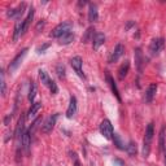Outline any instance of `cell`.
I'll list each match as a JSON object with an SVG mask.
<instances>
[{
	"label": "cell",
	"instance_id": "obj_6",
	"mask_svg": "<svg viewBox=\"0 0 166 166\" xmlns=\"http://www.w3.org/2000/svg\"><path fill=\"white\" fill-rule=\"evenodd\" d=\"M123 53H125V46L122 44V43H118V44L115 46L114 51L112 52V55H110V57H109V64L117 63V61L123 56Z\"/></svg>",
	"mask_w": 166,
	"mask_h": 166
},
{
	"label": "cell",
	"instance_id": "obj_31",
	"mask_svg": "<svg viewBox=\"0 0 166 166\" xmlns=\"http://www.w3.org/2000/svg\"><path fill=\"white\" fill-rule=\"evenodd\" d=\"M5 94H7V86H5V81H4V74L2 71V95L5 96Z\"/></svg>",
	"mask_w": 166,
	"mask_h": 166
},
{
	"label": "cell",
	"instance_id": "obj_18",
	"mask_svg": "<svg viewBox=\"0 0 166 166\" xmlns=\"http://www.w3.org/2000/svg\"><path fill=\"white\" fill-rule=\"evenodd\" d=\"M135 63H136V65H138V70L141 73L144 63H143V53H141L140 48H136V50H135Z\"/></svg>",
	"mask_w": 166,
	"mask_h": 166
},
{
	"label": "cell",
	"instance_id": "obj_20",
	"mask_svg": "<svg viewBox=\"0 0 166 166\" xmlns=\"http://www.w3.org/2000/svg\"><path fill=\"white\" fill-rule=\"evenodd\" d=\"M153 135H155V130H153V123H149L145 128V136H144V143H149L153 139Z\"/></svg>",
	"mask_w": 166,
	"mask_h": 166
},
{
	"label": "cell",
	"instance_id": "obj_26",
	"mask_svg": "<svg viewBox=\"0 0 166 166\" xmlns=\"http://www.w3.org/2000/svg\"><path fill=\"white\" fill-rule=\"evenodd\" d=\"M113 140H114V144L117 145V148H118V149H125V145H123V143H122V140H121L118 134L113 135Z\"/></svg>",
	"mask_w": 166,
	"mask_h": 166
},
{
	"label": "cell",
	"instance_id": "obj_19",
	"mask_svg": "<svg viewBox=\"0 0 166 166\" xmlns=\"http://www.w3.org/2000/svg\"><path fill=\"white\" fill-rule=\"evenodd\" d=\"M40 108H42V103H34V104H31V108L29 109V113H27V118L29 119L34 118V117L36 115V113L40 110Z\"/></svg>",
	"mask_w": 166,
	"mask_h": 166
},
{
	"label": "cell",
	"instance_id": "obj_3",
	"mask_svg": "<svg viewBox=\"0 0 166 166\" xmlns=\"http://www.w3.org/2000/svg\"><path fill=\"white\" fill-rule=\"evenodd\" d=\"M27 51H29V48H23V50L17 55V56L12 60V63L9 64V67H8V70H9V73L12 74L13 71H16L17 70V67L21 65V63H22V60H23V57L26 56V53H27Z\"/></svg>",
	"mask_w": 166,
	"mask_h": 166
},
{
	"label": "cell",
	"instance_id": "obj_9",
	"mask_svg": "<svg viewBox=\"0 0 166 166\" xmlns=\"http://www.w3.org/2000/svg\"><path fill=\"white\" fill-rule=\"evenodd\" d=\"M77 109H78V103H77V99L74 96L70 97V103H69V108L66 110V117L67 118H73L77 113Z\"/></svg>",
	"mask_w": 166,
	"mask_h": 166
},
{
	"label": "cell",
	"instance_id": "obj_28",
	"mask_svg": "<svg viewBox=\"0 0 166 166\" xmlns=\"http://www.w3.org/2000/svg\"><path fill=\"white\" fill-rule=\"evenodd\" d=\"M56 73H57V75H59V78L60 79H65V67H64V65H57V67H56Z\"/></svg>",
	"mask_w": 166,
	"mask_h": 166
},
{
	"label": "cell",
	"instance_id": "obj_12",
	"mask_svg": "<svg viewBox=\"0 0 166 166\" xmlns=\"http://www.w3.org/2000/svg\"><path fill=\"white\" fill-rule=\"evenodd\" d=\"M156 92H157V84L156 83H151L148 86V88L145 91V101L147 103H151L156 96Z\"/></svg>",
	"mask_w": 166,
	"mask_h": 166
},
{
	"label": "cell",
	"instance_id": "obj_21",
	"mask_svg": "<svg viewBox=\"0 0 166 166\" xmlns=\"http://www.w3.org/2000/svg\"><path fill=\"white\" fill-rule=\"evenodd\" d=\"M33 18H34V8L31 7V8L29 9V14H27V17L25 18V21H23V34L27 31V29H29V26H30V23H31Z\"/></svg>",
	"mask_w": 166,
	"mask_h": 166
},
{
	"label": "cell",
	"instance_id": "obj_4",
	"mask_svg": "<svg viewBox=\"0 0 166 166\" xmlns=\"http://www.w3.org/2000/svg\"><path fill=\"white\" fill-rule=\"evenodd\" d=\"M165 47V40L164 38H157V39H153L151 46H149V52L152 56H157V55H160V52H161L164 50Z\"/></svg>",
	"mask_w": 166,
	"mask_h": 166
},
{
	"label": "cell",
	"instance_id": "obj_32",
	"mask_svg": "<svg viewBox=\"0 0 166 166\" xmlns=\"http://www.w3.org/2000/svg\"><path fill=\"white\" fill-rule=\"evenodd\" d=\"M50 46H51V44H50V43H46V44H43L42 47H39V48H38V52H39V53H42V52H44V51L47 50V48H50Z\"/></svg>",
	"mask_w": 166,
	"mask_h": 166
},
{
	"label": "cell",
	"instance_id": "obj_36",
	"mask_svg": "<svg viewBox=\"0 0 166 166\" xmlns=\"http://www.w3.org/2000/svg\"><path fill=\"white\" fill-rule=\"evenodd\" d=\"M132 25H134V22H128V23H127V26H126V29H130Z\"/></svg>",
	"mask_w": 166,
	"mask_h": 166
},
{
	"label": "cell",
	"instance_id": "obj_7",
	"mask_svg": "<svg viewBox=\"0 0 166 166\" xmlns=\"http://www.w3.org/2000/svg\"><path fill=\"white\" fill-rule=\"evenodd\" d=\"M70 65H71L73 69H74V71L78 74V77H81V78H83V79L86 78L84 73H83V70H82V65H83L82 57H79V56L73 57V59L70 60Z\"/></svg>",
	"mask_w": 166,
	"mask_h": 166
},
{
	"label": "cell",
	"instance_id": "obj_10",
	"mask_svg": "<svg viewBox=\"0 0 166 166\" xmlns=\"http://www.w3.org/2000/svg\"><path fill=\"white\" fill-rule=\"evenodd\" d=\"M97 20H99V12H97V5L91 3L90 7H88V21L91 23L96 22Z\"/></svg>",
	"mask_w": 166,
	"mask_h": 166
},
{
	"label": "cell",
	"instance_id": "obj_37",
	"mask_svg": "<svg viewBox=\"0 0 166 166\" xmlns=\"http://www.w3.org/2000/svg\"><path fill=\"white\" fill-rule=\"evenodd\" d=\"M164 152H165V166H166V148H165V151H164Z\"/></svg>",
	"mask_w": 166,
	"mask_h": 166
},
{
	"label": "cell",
	"instance_id": "obj_27",
	"mask_svg": "<svg viewBox=\"0 0 166 166\" xmlns=\"http://www.w3.org/2000/svg\"><path fill=\"white\" fill-rule=\"evenodd\" d=\"M35 96H36V86H35V84H31V87H30V91H29V101L34 104Z\"/></svg>",
	"mask_w": 166,
	"mask_h": 166
},
{
	"label": "cell",
	"instance_id": "obj_8",
	"mask_svg": "<svg viewBox=\"0 0 166 166\" xmlns=\"http://www.w3.org/2000/svg\"><path fill=\"white\" fill-rule=\"evenodd\" d=\"M25 8H26V4L25 3H21L16 9H9L7 12V16L8 17H12V18H16V20L20 21L21 16L25 13Z\"/></svg>",
	"mask_w": 166,
	"mask_h": 166
},
{
	"label": "cell",
	"instance_id": "obj_23",
	"mask_svg": "<svg viewBox=\"0 0 166 166\" xmlns=\"http://www.w3.org/2000/svg\"><path fill=\"white\" fill-rule=\"evenodd\" d=\"M73 40H74V34H73V33L70 31V33L65 34L64 36H61V38H60V44H64V46L70 44V43H71Z\"/></svg>",
	"mask_w": 166,
	"mask_h": 166
},
{
	"label": "cell",
	"instance_id": "obj_11",
	"mask_svg": "<svg viewBox=\"0 0 166 166\" xmlns=\"http://www.w3.org/2000/svg\"><path fill=\"white\" fill-rule=\"evenodd\" d=\"M30 140H31V134H30L29 130H26L23 132V136H22V148L26 152V155L30 153V145H31V141Z\"/></svg>",
	"mask_w": 166,
	"mask_h": 166
},
{
	"label": "cell",
	"instance_id": "obj_16",
	"mask_svg": "<svg viewBox=\"0 0 166 166\" xmlns=\"http://www.w3.org/2000/svg\"><path fill=\"white\" fill-rule=\"evenodd\" d=\"M128 70H130V61H125L118 69V78L125 79V77L128 74Z\"/></svg>",
	"mask_w": 166,
	"mask_h": 166
},
{
	"label": "cell",
	"instance_id": "obj_22",
	"mask_svg": "<svg viewBox=\"0 0 166 166\" xmlns=\"http://www.w3.org/2000/svg\"><path fill=\"white\" fill-rule=\"evenodd\" d=\"M165 130H166V127L162 126L161 130H160V135H158V144H160V149H161V151H165V148H166V144H165Z\"/></svg>",
	"mask_w": 166,
	"mask_h": 166
},
{
	"label": "cell",
	"instance_id": "obj_30",
	"mask_svg": "<svg viewBox=\"0 0 166 166\" xmlns=\"http://www.w3.org/2000/svg\"><path fill=\"white\" fill-rule=\"evenodd\" d=\"M40 121H42L40 118H36V119L34 121V123H33V126H31V127H30V128H29V131H30V134H33V132L35 131V128H36V127H38V125L40 123Z\"/></svg>",
	"mask_w": 166,
	"mask_h": 166
},
{
	"label": "cell",
	"instance_id": "obj_25",
	"mask_svg": "<svg viewBox=\"0 0 166 166\" xmlns=\"http://www.w3.org/2000/svg\"><path fill=\"white\" fill-rule=\"evenodd\" d=\"M39 79H40V82L44 84V86H50V83L52 81V79L48 77V74H47L44 70H39Z\"/></svg>",
	"mask_w": 166,
	"mask_h": 166
},
{
	"label": "cell",
	"instance_id": "obj_13",
	"mask_svg": "<svg viewBox=\"0 0 166 166\" xmlns=\"http://www.w3.org/2000/svg\"><path fill=\"white\" fill-rule=\"evenodd\" d=\"M96 30L95 27H88L87 30L84 31V35L82 36V43H84V44H87V43L90 42H94V38H95V35H96Z\"/></svg>",
	"mask_w": 166,
	"mask_h": 166
},
{
	"label": "cell",
	"instance_id": "obj_24",
	"mask_svg": "<svg viewBox=\"0 0 166 166\" xmlns=\"http://www.w3.org/2000/svg\"><path fill=\"white\" fill-rule=\"evenodd\" d=\"M126 152L128 153V156H131V157L136 155V152H138L136 143H135V141H130V143L127 144V147H126Z\"/></svg>",
	"mask_w": 166,
	"mask_h": 166
},
{
	"label": "cell",
	"instance_id": "obj_29",
	"mask_svg": "<svg viewBox=\"0 0 166 166\" xmlns=\"http://www.w3.org/2000/svg\"><path fill=\"white\" fill-rule=\"evenodd\" d=\"M50 90H51V94H53V95H56L57 92H59V87H57V84H56V82L55 81H51V83H50Z\"/></svg>",
	"mask_w": 166,
	"mask_h": 166
},
{
	"label": "cell",
	"instance_id": "obj_17",
	"mask_svg": "<svg viewBox=\"0 0 166 166\" xmlns=\"http://www.w3.org/2000/svg\"><path fill=\"white\" fill-rule=\"evenodd\" d=\"M23 35V21H17L14 26V33H13V40L17 42L18 38Z\"/></svg>",
	"mask_w": 166,
	"mask_h": 166
},
{
	"label": "cell",
	"instance_id": "obj_15",
	"mask_svg": "<svg viewBox=\"0 0 166 166\" xmlns=\"http://www.w3.org/2000/svg\"><path fill=\"white\" fill-rule=\"evenodd\" d=\"M104 43H105V35L103 33H96L95 38H94V42H92V47H94V50H99V47L103 46Z\"/></svg>",
	"mask_w": 166,
	"mask_h": 166
},
{
	"label": "cell",
	"instance_id": "obj_35",
	"mask_svg": "<svg viewBox=\"0 0 166 166\" xmlns=\"http://www.w3.org/2000/svg\"><path fill=\"white\" fill-rule=\"evenodd\" d=\"M43 27H44V21H39L38 22V25H36V31H40V29H43Z\"/></svg>",
	"mask_w": 166,
	"mask_h": 166
},
{
	"label": "cell",
	"instance_id": "obj_34",
	"mask_svg": "<svg viewBox=\"0 0 166 166\" xmlns=\"http://www.w3.org/2000/svg\"><path fill=\"white\" fill-rule=\"evenodd\" d=\"M10 119H12V115L10 114H7V115H5L4 117V125H9V122H10Z\"/></svg>",
	"mask_w": 166,
	"mask_h": 166
},
{
	"label": "cell",
	"instance_id": "obj_5",
	"mask_svg": "<svg viewBox=\"0 0 166 166\" xmlns=\"http://www.w3.org/2000/svg\"><path fill=\"white\" fill-rule=\"evenodd\" d=\"M57 118H59V114H57V113H56V114H52V115L48 117V118L46 119V122L43 123V126H42V132H44V134L51 132V131L53 130L55 125H56Z\"/></svg>",
	"mask_w": 166,
	"mask_h": 166
},
{
	"label": "cell",
	"instance_id": "obj_1",
	"mask_svg": "<svg viewBox=\"0 0 166 166\" xmlns=\"http://www.w3.org/2000/svg\"><path fill=\"white\" fill-rule=\"evenodd\" d=\"M71 27H73L71 22H63V23H60V25H57L56 27H55L50 35L52 36V38H59L60 39L61 36H64L65 34L70 33Z\"/></svg>",
	"mask_w": 166,
	"mask_h": 166
},
{
	"label": "cell",
	"instance_id": "obj_33",
	"mask_svg": "<svg viewBox=\"0 0 166 166\" xmlns=\"http://www.w3.org/2000/svg\"><path fill=\"white\" fill-rule=\"evenodd\" d=\"M71 158H73V161L75 162V166H81V164H79V161H78L77 153H74V152H73V153H71Z\"/></svg>",
	"mask_w": 166,
	"mask_h": 166
},
{
	"label": "cell",
	"instance_id": "obj_14",
	"mask_svg": "<svg viewBox=\"0 0 166 166\" xmlns=\"http://www.w3.org/2000/svg\"><path fill=\"white\" fill-rule=\"evenodd\" d=\"M107 81H108V84L110 86V88H112V92L114 94V96L117 97V100L121 101V96H119V92H118V88H117V86H115V82H114V79L112 78V75L109 74V73H107Z\"/></svg>",
	"mask_w": 166,
	"mask_h": 166
},
{
	"label": "cell",
	"instance_id": "obj_2",
	"mask_svg": "<svg viewBox=\"0 0 166 166\" xmlns=\"http://www.w3.org/2000/svg\"><path fill=\"white\" fill-rule=\"evenodd\" d=\"M100 132H101V135L105 139H108V140L113 139L114 131H113V126H112V123H110L109 119H104L101 122V125H100Z\"/></svg>",
	"mask_w": 166,
	"mask_h": 166
}]
</instances>
